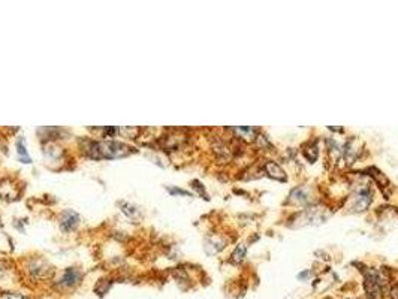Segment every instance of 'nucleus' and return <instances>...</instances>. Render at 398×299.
<instances>
[{
  "label": "nucleus",
  "mask_w": 398,
  "mask_h": 299,
  "mask_svg": "<svg viewBox=\"0 0 398 299\" xmlns=\"http://www.w3.org/2000/svg\"><path fill=\"white\" fill-rule=\"evenodd\" d=\"M135 153V148L117 142V141H95L87 147V156L92 159H118V157H126Z\"/></svg>",
  "instance_id": "f257e3e1"
},
{
  "label": "nucleus",
  "mask_w": 398,
  "mask_h": 299,
  "mask_svg": "<svg viewBox=\"0 0 398 299\" xmlns=\"http://www.w3.org/2000/svg\"><path fill=\"white\" fill-rule=\"evenodd\" d=\"M364 289L368 299H380L382 298V284H380V278L376 271L366 272V281H364Z\"/></svg>",
  "instance_id": "f03ea898"
},
{
  "label": "nucleus",
  "mask_w": 398,
  "mask_h": 299,
  "mask_svg": "<svg viewBox=\"0 0 398 299\" xmlns=\"http://www.w3.org/2000/svg\"><path fill=\"white\" fill-rule=\"evenodd\" d=\"M78 223H80V216L77 213H74V211L67 209V211H64L63 216H62L60 229L63 232H71V231H74L75 227L78 226Z\"/></svg>",
  "instance_id": "7ed1b4c3"
},
{
  "label": "nucleus",
  "mask_w": 398,
  "mask_h": 299,
  "mask_svg": "<svg viewBox=\"0 0 398 299\" xmlns=\"http://www.w3.org/2000/svg\"><path fill=\"white\" fill-rule=\"evenodd\" d=\"M80 280H81V272L77 271L75 268H67L62 278H60V287H74L75 284L80 283Z\"/></svg>",
  "instance_id": "20e7f679"
},
{
  "label": "nucleus",
  "mask_w": 398,
  "mask_h": 299,
  "mask_svg": "<svg viewBox=\"0 0 398 299\" xmlns=\"http://www.w3.org/2000/svg\"><path fill=\"white\" fill-rule=\"evenodd\" d=\"M371 204V193L366 189L359 191V195L356 196V202L353 205V211L355 213H359V211H364L367 209V206Z\"/></svg>",
  "instance_id": "39448f33"
},
{
  "label": "nucleus",
  "mask_w": 398,
  "mask_h": 299,
  "mask_svg": "<svg viewBox=\"0 0 398 299\" xmlns=\"http://www.w3.org/2000/svg\"><path fill=\"white\" fill-rule=\"evenodd\" d=\"M267 172H268V175L271 178H274V180H280V181H285L286 180V173H285V171L277 165V163H274V162H268L267 163Z\"/></svg>",
  "instance_id": "423d86ee"
},
{
  "label": "nucleus",
  "mask_w": 398,
  "mask_h": 299,
  "mask_svg": "<svg viewBox=\"0 0 398 299\" xmlns=\"http://www.w3.org/2000/svg\"><path fill=\"white\" fill-rule=\"evenodd\" d=\"M16 151H18L20 159H21L24 163H30V157H29V153H27V150H26V144H24V139H23V138H18V139H16Z\"/></svg>",
  "instance_id": "0eeeda50"
},
{
  "label": "nucleus",
  "mask_w": 398,
  "mask_h": 299,
  "mask_svg": "<svg viewBox=\"0 0 398 299\" xmlns=\"http://www.w3.org/2000/svg\"><path fill=\"white\" fill-rule=\"evenodd\" d=\"M244 256H246V245L244 244H239L238 247L235 249L234 254H232V262L238 263V262H241V260L244 259Z\"/></svg>",
  "instance_id": "6e6552de"
},
{
  "label": "nucleus",
  "mask_w": 398,
  "mask_h": 299,
  "mask_svg": "<svg viewBox=\"0 0 398 299\" xmlns=\"http://www.w3.org/2000/svg\"><path fill=\"white\" fill-rule=\"evenodd\" d=\"M171 195H184V196H190V193L186 191V190H181V189H175V187H168Z\"/></svg>",
  "instance_id": "1a4fd4ad"
},
{
  "label": "nucleus",
  "mask_w": 398,
  "mask_h": 299,
  "mask_svg": "<svg viewBox=\"0 0 398 299\" xmlns=\"http://www.w3.org/2000/svg\"><path fill=\"white\" fill-rule=\"evenodd\" d=\"M0 299H27V298L23 295H18V293H5L0 296Z\"/></svg>",
  "instance_id": "9d476101"
},
{
  "label": "nucleus",
  "mask_w": 398,
  "mask_h": 299,
  "mask_svg": "<svg viewBox=\"0 0 398 299\" xmlns=\"http://www.w3.org/2000/svg\"><path fill=\"white\" fill-rule=\"evenodd\" d=\"M310 274H311L310 271H304V272H300V274H298V280H307V278L310 277Z\"/></svg>",
  "instance_id": "9b49d317"
}]
</instances>
